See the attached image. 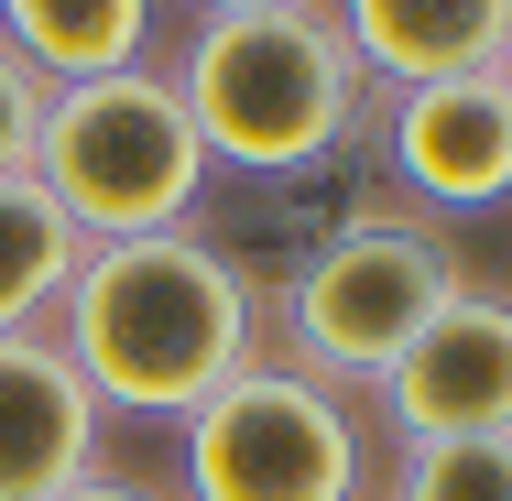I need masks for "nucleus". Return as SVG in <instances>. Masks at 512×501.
<instances>
[{
  "label": "nucleus",
  "mask_w": 512,
  "mask_h": 501,
  "mask_svg": "<svg viewBox=\"0 0 512 501\" xmlns=\"http://www.w3.org/2000/svg\"><path fill=\"white\" fill-rule=\"evenodd\" d=\"M393 175L425 207H512V99L502 77H436L393 99Z\"/></svg>",
  "instance_id": "8"
},
{
  "label": "nucleus",
  "mask_w": 512,
  "mask_h": 501,
  "mask_svg": "<svg viewBox=\"0 0 512 501\" xmlns=\"http://www.w3.org/2000/svg\"><path fill=\"white\" fill-rule=\"evenodd\" d=\"M469 284V251L425 218H349L338 240H316L273 295V360H295L316 382L360 393L414 349V327Z\"/></svg>",
  "instance_id": "4"
},
{
  "label": "nucleus",
  "mask_w": 512,
  "mask_h": 501,
  "mask_svg": "<svg viewBox=\"0 0 512 501\" xmlns=\"http://www.w3.org/2000/svg\"><path fill=\"white\" fill-rule=\"evenodd\" d=\"M44 197L77 218V240H153V229H197L207 197V142L175 77L164 66H120V77H88V88H55L44 99V131H33V164H22Z\"/></svg>",
  "instance_id": "3"
},
{
  "label": "nucleus",
  "mask_w": 512,
  "mask_h": 501,
  "mask_svg": "<svg viewBox=\"0 0 512 501\" xmlns=\"http://www.w3.org/2000/svg\"><path fill=\"white\" fill-rule=\"evenodd\" d=\"M0 44L44 88H88L120 66H153V0H0Z\"/></svg>",
  "instance_id": "10"
},
{
  "label": "nucleus",
  "mask_w": 512,
  "mask_h": 501,
  "mask_svg": "<svg viewBox=\"0 0 512 501\" xmlns=\"http://www.w3.org/2000/svg\"><path fill=\"white\" fill-rule=\"evenodd\" d=\"M99 393L55 349V327L0 338V501H55L99 469Z\"/></svg>",
  "instance_id": "7"
},
{
  "label": "nucleus",
  "mask_w": 512,
  "mask_h": 501,
  "mask_svg": "<svg viewBox=\"0 0 512 501\" xmlns=\"http://www.w3.org/2000/svg\"><path fill=\"white\" fill-rule=\"evenodd\" d=\"M393 501H512V436H436V447H404Z\"/></svg>",
  "instance_id": "12"
},
{
  "label": "nucleus",
  "mask_w": 512,
  "mask_h": 501,
  "mask_svg": "<svg viewBox=\"0 0 512 501\" xmlns=\"http://www.w3.org/2000/svg\"><path fill=\"white\" fill-rule=\"evenodd\" d=\"M55 501H164V491H142V480H109V469H88L77 491H55Z\"/></svg>",
  "instance_id": "14"
},
{
  "label": "nucleus",
  "mask_w": 512,
  "mask_h": 501,
  "mask_svg": "<svg viewBox=\"0 0 512 501\" xmlns=\"http://www.w3.org/2000/svg\"><path fill=\"white\" fill-rule=\"evenodd\" d=\"M55 349L77 360V382L99 393V414L186 425L218 382H240L251 360H273V295L207 229L99 240L88 273L55 305Z\"/></svg>",
  "instance_id": "1"
},
{
  "label": "nucleus",
  "mask_w": 512,
  "mask_h": 501,
  "mask_svg": "<svg viewBox=\"0 0 512 501\" xmlns=\"http://www.w3.org/2000/svg\"><path fill=\"white\" fill-rule=\"evenodd\" d=\"M382 425L404 447L436 436H512V295H491L480 273L414 327V349L371 382Z\"/></svg>",
  "instance_id": "6"
},
{
  "label": "nucleus",
  "mask_w": 512,
  "mask_h": 501,
  "mask_svg": "<svg viewBox=\"0 0 512 501\" xmlns=\"http://www.w3.org/2000/svg\"><path fill=\"white\" fill-rule=\"evenodd\" d=\"M491 77H502V99H512V33H502V66H491Z\"/></svg>",
  "instance_id": "16"
},
{
  "label": "nucleus",
  "mask_w": 512,
  "mask_h": 501,
  "mask_svg": "<svg viewBox=\"0 0 512 501\" xmlns=\"http://www.w3.org/2000/svg\"><path fill=\"white\" fill-rule=\"evenodd\" d=\"M338 44L360 55L371 88H436V77H491L512 33V0H327Z\"/></svg>",
  "instance_id": "9"
},
{
  "label": "nucleus",
  "mask_w": 512,
  "mask_h": 501,
  "mask_svg": "<svg viewBox=\"0 0 512 501\" xmlns=\"http://www.w3.org/2000/svg\"><path fill=\"white\" fill-rule=\"evenodd\" d=\"M77 273H88L77 218L44 197L33 175H0V338L55 327V305H66V284H77Z\"/></svg>",
  "instance_id": "11"
},
{
  "label": "nucleus",
  "mask_w": 512,
  "mask_h": 501,
  "mask_svg": "<svg viewBox=\"0 0 512 501\" xmlns=\"http://www.w3.org/2000/svg\"><path fill=\"white\" fill-rule=\"evenodd\" d=\"M175 469H186V501H360L371 425L338 382H316L295 360H251L186 414Z\"/></svg>",
  "instance_id": "5"
},
{
  "label": "nucleus",
  "mask_w": 512,
  "mask_h": 501,
  "mask_svg": "<svg viewBox=\"0 0 512 501\" xmlns=\"http://www.w3.org/2000/svg\"><path fill=\"white\" fill-rule=\"evenodd\" d=\"M164 77H175V99L197 120L207 164L273 175V186L316 175L327 153H349L371 99H382L360 77V55L338 44L327 0H306V11H218V22L186 33V55Z\"/></svg>",
  "instance_id": "2"
},
{
  "label": "nucleus",
  "mask_w": 512,
  "mask_h": 501,
  "mask_svg": "<svg viewBox=\"0 0 512 501\" xmlns=\"http://www.w3.org/2000/svg\"><path fill=\"white\" fill-rule=\"evenodd\" d=\"M44 99H55V88H44V77H33V66L11 55V44H0V175H22V164H33V131H44Z\"/></svg>",
  "instance_id": "13"
},
{
  "label": "nucleus",
  "mask_w": 512,
  "mask_h": 501,
  "mask_svg": "<svg viewBox=\"0 0 512 501\" xmlns=\"http://www.w3.org/2000/svg\"><path fill=\"white\" fill-rule=\"evenodd\" d=\"M218 11H306V0H197V22H218Z\"/></svg>",
  "instance_id": "15"
}]
</instances>
